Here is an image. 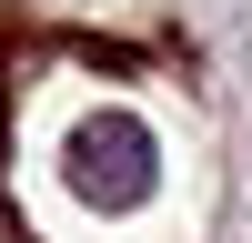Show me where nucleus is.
I'll return each mask as SVG.
<instances>
[{"label": "nucleus", "mask_w": 252, "mask_h": 243, "mask_svg": "<svg viewBox=\"0 0 252 243\" xmlns=\"http://www.w3.org/2000/svg\"><path fill=\"white\" fill-rule=\"evenodd\" d=\"M152 182H161V142L131 112H81L71 122V142H61V193L71 202L131 213V202H152Z\"/></svg>", "instance_id": "f257e3e1"}]
</instances>
